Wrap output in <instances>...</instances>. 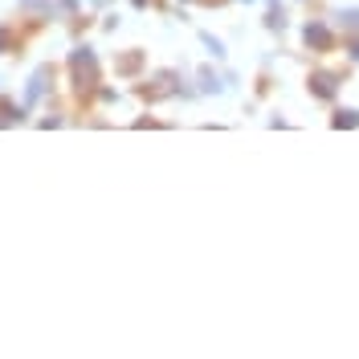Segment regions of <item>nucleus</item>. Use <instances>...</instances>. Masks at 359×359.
Instances as JSON below:
<instances>
[{"label": "nucleus", "mask_w": 359, "mask_h": 359, "mask_svg": "<svg viewBox=\"0 0 359 359\" xmlns=\"http://www.w3.org/2000/svg\"><path fill=\"white\" fill-rule=\"evenodd\" d=\"M66 69H69V86L78 98H86L94 90L102 86V62H98V53H94V45H74L66 57Z\"/></svg>", "instance_id": "obj_1"}, {"label": "nucleus", "mask_w": 359, "mask_h": 359, "mask_svg": "<svg viewBox=\"0 0 359 359\" xmlns=\"http://www.w3.org/2000/svg\"><path fill=\"white\" fill-rule=\"evenodd\" d=\"M339 41V29L335 21H323V17H311V21L302 25V45L311 49V53H331Z\"/></svg>", "instance_id": "obj_2"}, {"label": "nucleus", "mask_w": 359, "mask_h": 359, "mask_svg": "<svg viewBox=\"0 0 359 359\" xmlns=\"http://www.w3.org/2000/svg\"><path fill=\"white\" fill-rule=\"evenodd\" d=\"M339 86H343V74H335V69H311V78H306V94L318 102H335Z\"/></svg>", "instance_id": "obj_3"}, {"label": "nucleus", "mask_w": 359, "mask_h": 359, "mask_svg": "<svg viewBox=\"0 0 359 359\" xmlns=\"http://www.w3.org/2000/svg\"><path fill=\"white\" fill-rule=\"evenodd\" d=\"M49 82H53V66H37L33 74H29V82H25V107L33 111V107H41V98H45V90H49Z\"/></svg>", "instance_id": "obj_4"}, {"label": "nucleus", "mask_w": 359, "mask_h": 359, "mask_svg": "<svg viewBox=\"0 0 359 359\" xmlns=\"http://www.w3.org/2000/svg\"><path fill=\"white\" fill-rule=\"evenodd\" d=\"M229 90V82H224L221 74L212 66H201L196 69V94H224Z\"/></svg>", "instance_id": "obj_5"}, {"label": "nucleus", "mask_w": 359, "mask_h": 359, "mask_svg": "<svg viewBox=\"0 0 359 359\" xmlns=\"http://www.w3.org/2000/svg\"><path fill=\"white\" fill-rule=\"evenodd\" d=\"M25 114H29V107H17V102H8L4 94H0V127H13V123H25Z\"/></svg>", "instance_id": "obj_6"}, {"label": "nucleus", "mask_w": 359, "mask_h": 359, "mask_svg": "<svg viewBox=\"0 0 359 359\" xmlns=\"http://www.w3.org/2000/svg\"><path fill=\"white\" fill-rule=\"evenodd\" d=\"M331 127H335V131H355V127H359V111H355V107H335Z\"/></svg>", "instance_id": "obj_7"}, {"label": "nucleus", "mask_w": 359, "mask_h": 359, "mask_svg": "<svg viewBox=\"0 0 359 359\" xmlns=\"http://www.w3.org/2000/svg\"><path fill=\"white\" fill-rule=\"evenodd\" d=\"M286 4H282V0H269V8H266V29L269 33H282V29H286Z\"/></svg>", "instance_id": "obj_8"}, {"label": "nucleus", "mask_w": 359, "mask_h": 359, "mask_svg": "<svg viewBox=\"0 0 359 359\" xmlns=\"http://www.w3.org/2000/svg\"><path fill=\"white\" fill-rule=\"evenodd\" d=\"M196 37H201V45L208 49V57H212V62H224V57H229V49H224V41H221V37H212L208 29H201Z\"/></svg>", "instance_id": "obj_9"}, {"label": "nucleus", "mask_w": 359, "mask_h": 359, "mask_svg": "<svg viewBox=\"0 0 359 359\" xmlns=\"http://www.w3.org/2000/svg\"><path fill=\"white\" fill-rule=\"evenodd\" d=\"M335 29L347 37V33H359V8H339L335 13Z\"/></svg>", "instance_id": "obj_10"}, {"label": "nucleus", "mask_w": 359, "mask_h": 359, "mask_svg": "<svg viewBox=\"0 0 359 359\" xmlns=\"http://www.w3.org/2000/svg\"><path fill=\"white\" fill-rule=\"evenodd\" d=\"M139 66H143V53L135 49V53H127V57L118 62V74H135V69H139Z\"/></svg>", "instance_id": "obj_11"}, {"label": "nucleus", "mask_w": 359, "mask_h": 359, "mask_svg": "<svg viewBox=\"0 0 359 359\" xmlns=\"http://www.w3.org/2000/svg\"><path fill=\"white\" fill-rule=\"evenodd\" d=\"M343 49H347V62L359 66V33H347V37H343Z\"/></svg>", "instance_id": "obj_12"}, {"label": "nucleus", "mask_w": 359, "mask_h": 359, "mask_svg": "<svg viewBox=\"0 0 359 359\" xmlns=\"http://www.w3.org/2000/svg\"><path fill=\"white\" fill-rule=\"evenodd\" d=\"M78 4H82V0H57V13H62V21H69V17L78 13Z\"/></svg>", "instance_id": "obj_13"}, {"label": "nucleus", "mask_w": 359, "mask_h": 359, "mask_svg": "<svg viewBox=\"0 0 359 359\" xmlns=\"http://www.w3.org/2000/svg\"><path fill=\"white\" fill-rule=\"evenodd\" d=\"M94 94H98V102H118V90H111V86H98Z\"/></svg>", "instance_id": "obj_14"}, {"label": "nucleus", "mask_w": 359, "mask_h": 359, "mask_svg": "<svg viewBox=\"0 0 359 359\" xmlns=\"http://www.w3.org/2000/svg\"><path fill=\"white\" fill-rule=\"evenodd\" d=\"M131 4H135V8H147V0H131Z\"/></svg>", "instance_id": "obj_15"}, {"label": "nucleus", "mask_w": 359, "mask_h": 359, "mask_svg": "<svg viewBox=\"0 0 359 359\" xmlns=\"http://www.w3.org/2000/svg\"><path fill=\"white\" fill-rule=\"evenodd\" d=\"M90 4H94V8H102V4H107V0H90Z\"/></svg>", "instance_id": "obj_16"}, {"label": "nucleus", "mask_w": 359, "mask_h": 359, "mask_svg": "<svg viewBox=\"0 0 359 359\" xmlns=\"http://www.w3.org/2000/svg\"><path fill=\"white\" fill-rule=\"evenodd\" d=\"M241 4H257V0H241Z\"/></svg>", "instance_id": "obj_17"}]
</instances>
